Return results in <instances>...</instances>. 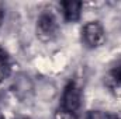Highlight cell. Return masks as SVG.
I'll list each match as a JSON object with an SVG mask.
<instances>
[{
  "label": "cell",
  "instance_id": "1",
  "mask_svg": "<svg viewBox=\"0 0 121 119\" xmlns=\"http://www.w3.org/2000/svg\"><path fill=\"white\" fill-rule=\"evenodd\" d=\"M37 38L42 42H52L59 34V23L52 10H44L39 13L35 25Z\"/></svg>",
  "mask_w": 121,
  "mask_h": 119
},
{
  "label": "cell",
  "instance_id": "2",
  "mask_svg": "<svg viewBox=\"0 0 121 119\" xmlns=\"http://www.w3.org/2000/svg\"><path fill=\"white\" fill-rule=\"evenodd\" d=\"M80 108H82V88L76 81H69L62 92L59 109L79 116Z\"/></svg>",
  "mask_w": 121,
  "mask_h": 119
},
{
  "label": "cell",
  "instance_id": "3",
  "mask_svg": "<svg viewBox=\"0 0 121 119\" xmlns=\"http://www.w3.org/2000/svg\"><path fill=\"white\" fill-rule=\"evenodd\" d=\"M82 42L86 48L96 49L104 45L106 30L99 21H89L82 27Z\"/></svg>",
  "mask_w": 121,
  "mask_h": 119
},
{
  "label": "cell",
  "instance_id": "4",
  "mask_svg": "<svg viewBox=\"0 0 121 119\" xmlns=\"http://www.w3.org/2000/svg\"><path fill=\"white\" fill-rule=\"evenodd\" d=\"M82 7H83L82 1H76V0L60 1L62 16H63L65 21H68V23H76V21H79L80 16H82Z\"/></svg>",
  "mask_w": 121,
  "mask_h": 119
},
{
  "label": "cell",
  "instance_id": "5",
  "mask_svg": "<svg viewBox=\"0 0 121 119\" xmlns=\"http://www.w3.org/2000/svg\"><path fill=\"white\" fill-rule=\"evenodd\" d=\"M11 74V59L9 53L0 46V83L9 79Z\"/></svg>",
  "mask_w": 121,
  "mask_h": 119
},
{
  "label": "cell",
  "instance_id": "6",
  "mask_svg": "<svg viewBox=\"0 0 121 119\" xmlns=\"http://www.w3.org/2000/svg\"><path fill=\"white\" fill-rule=\"evenodd\" d=\"M110 81L113 84V87L117 90H121V66H118L117 69H114L110 74Z\"/></svg>",
  "mask_w": 121,
  "mask_h": 119
},
{
  "label": "cell",
  "instance_id": "7",
  "mask_svg": "<svg viewBox=\"0 0 121 119\" xmlns=\"http://www.w3.org/2000/svg\"><path fill=\"white\" fill-rule=\"evenodd\" d=\"M86 119H114V118L110 114L103 112V111H90L87 114V118Z\"/></svg>",
  "mask_w": 121,
  "mask_h": 119
},
{
  "label": "cell",
  "instance_id": "8",
  "mask_svg": "<svg viewBox=\"0 0 121 119\" xmlns=\"http://www.w3.org/2000/svg\"><path fill=\"white\" fill-rule=\"evenodd\" d=\"M54 119H78V115H73L70 112H66V111L58 108L55 115H54Z\"/></svg>",
  "mask_w": 121,
  "mask_h": 119
},
{
  "label": "cell",
  "instance_id": "9",
  "mask_svg": "<svg viewBox=\"0 0 121 119\" xmlns=\"http://www.w3.org/2000/svg\"><path fill=\"white\" fill-rule=\"evenodd\" d=\"M1 23H3V13H1V10H0V25H1Z\"/></svg>",
  "mask_w": 121,
  "mask_h": 119
},
{
  "label": "cell",
  "instance_id": "10",
  "mask_svg": "<svg viewBox=\"0 0 121 119\" xmlns=\"http://www.w3.org/2000/svg\"><path fill=\"white\" fill-rule=\"evenodd\" d=\"M18 119H30V118H18Z\"/></svg>",
  "mask_w": 121,
  "mask_h": 119
},
{
  "label": "cell",
  "instance_id": "11",
  "mask_svg": "<svg viewBox=\"0 0 121 119\" xmlns=\"http://www.w3.org/2000/svg\"><path fill=\"white\" fill-rule=\"evenodd\" d=\"M118 119H121V116H120V118H118Z\"/></svg>",
  "mask_w": 121,
  "mask_h": 119
}]
</instances>
